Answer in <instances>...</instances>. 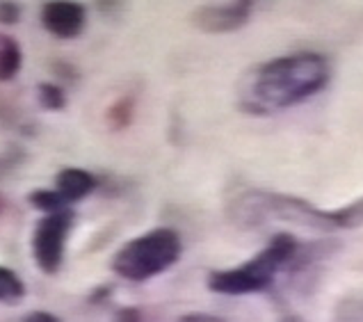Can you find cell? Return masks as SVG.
Masks as SVG:
<instances>
[{
	"mask_svg": "<svg viewBox=\"0 0 363 322\" xmlns=\"http://www.w3.org/2000/svg\"><path fill=\"white\" fill-rule=\"evenodd\" d=\"M329 82V62L320 53H293L263 62L256 69L249 87L245 110L267 114L286 110L315 96Z\"/></svg>",
	"mask_w": 363,
	"mask_h": 322,
	"instance_id": "cell-1",
	"label": "cell"
},
{
	"mask_svg": "<svg viewBox=\"0 0 363 322\" xmlns=\"http://www.w3.org/2000/svg\"><path fill=\"white\" fill-rule=\"evenodd\" d=\"M252 16V3H226V5H203L192 14L196 30L208 35L235 33L247 26Z\"/></svg>",
	"mask_w": 363,
	"mask_h": 322,
	"instance_id": "cell-6",
	"label": "cell"
},
{
	"mask_svg": "<svg viewBox=\"0 0 363 322\" xmlns=\"http://www.w3.org/2000/svg\"><path fill=\"white\" fill-rule=\"evenodd\" d=\"M96 188H99L96 176L87 170H80V167H65L55 176V190L65 196L67 204L82 201Z\"/></svg>",
	"mask_w": 363,
	"mask_h": 322,
	"instance_id": "cell-8",
	"label": "cell"
},
{
	"mask_svg": "<svg viewBox=\"0 0 363 322\" xmlns=\"http://www.w3.org/2000/svg\"><path fill=\"white\" fill-rule=\"evenodd\" d=\"M117 320L119 322H140L142 316H140L138 309H121L119 313H117Z\"/></svg>",
	"mask_w": 363,
	"mask_h": 322,
	"instance_id": "cell-20",
	"label": "cell"
},
{
	"mask_svg": "<svg viewBox=\"0 0 363 322\" xmlns=\"http://www.w3.org/2000/svg\"><path fill=\"white\" fill-rule=\"evenodd\" d=\"M179 322H224V320L211 313H185Z\"/></svg>",
	"mask_w": 363,
	"mask_h": 322,
	"instance_id": "cell-19",
	"label": "cell"
},
{
	"mask_svg": "<svg viewBox=\"0 0 363 322\" xmlns=\"http://www.w3.org/2000/svg\"><path fill=\"white\" fill-rule=\"evenodd\" d=\"M26 297V284L14 270L0 265V304L14 306L21 304Z\"/></svg>",
	"mask_w": 363,
	"mask_h": 322,
	"instance_id": "cell-10",
	"label": "cell"
},
{
	"mask_svg": "<svg viewBox=\"0 0 363 322\" xmlns=\"http://www.w3.org/2000/svg\"><path fill=\"white\" fill-rule=\"evenodd\" d=\"M183 243L174 228L160 226L133 238L112 256V272L133 284H144L149 279L167 272L181 258Z\"/></svg>",
	"mask_w": 363,
	"mask_h": 322,
	"instance_id": "cell-4",
	"label": "cell"
},
{
	"mask_svg": "<svg viewBox=\"0 0 363 322\" xmlns=\"http://www.w3.org/2000/svg\"><path fill=\"white\" fill-rule=\"evenodd\" d=\"M21 18V5L16 3H0V23L16 26Z\"/></svg>",
	"mask_w": 363,
	"mask_h": 322,
	"instance_id": "cell-16",
	"label": "cell"
},
{
	"mask_svg": "<svg viewBox=\"0 0 363 322\" xmlns=\"http://www.w3.org/2000/svg\"><path fill=\"white\" fill-rule=\"evenodd\" d=\"M226 217L240 228H256L267 222H288L313 231H338L334 211H323L302 196L245 190L226 204Z\"/></svg>",
	"mask_w": 363,
	"mask_h": 322,
	"instance_id": "cell-2",
	"label": "cell"
},
{
	"mask_svg": "<svg viewBox=\"0 0 363 322\" xmlns=\"http://www.w3.org/2000/svg\"><path fill=\"white\" fill-rule=\"evenodd\" d=\"M21 67H23V50L16 44V39L0 35V82L14 80Z\"/></svg>",
	"mask_w": 363,
	"mask_h": 322,
	"instance_id": "cell-9",
	"label": "cell"
},
{
	"mask_svg": "<svg viewBox=\"0 0 363 322\" xmlns=\"http://www.w3.org/2000/svg\"><path fill=\"white\" fill-rule=\"evenodd\" d=\"M87 23V9L80 3L53 0L41 7V26L57 39H76Z\"/></svg>",
	"mask_w": 363,
	"mask_h": 322,
	"instance_id": "cell-7",
	"label": "cell"
},
{
	"mask_svg": "<svg viewBox=\"0 0 363 322\" xmlns=\"http://www.w3.org/2000/svg\"><path fill=\"white\" fill-rule=\"evenodd\" d=\"M334 322H363V297L340 299L334 311Z\"/></svg>",
	"mask_w": 363,
	"mask_h": 322,
	"instance_id": "cell-15",
	"label": "cell"
},
{
	"mask_svg": "<svg viewBox=\"0 0 363 322\" xmlns=\"http://www.w3.org/2000/svg\"><path fill=\"white\" fill-rule=\"evenodd\" d=\"M334 217H336V226L338 231L340 228H361L363 226V196H359L357 201H350L345 206H340V209L334 211Z\"/></svg>",
	"mask_w": 363,
	"mask_h": 322,
	"instance_id": "cell-14",
	"label": "cell"
},
{
	"mask_svg": "<svg viewBox=\"0 0 363 322\" xmlns=\"http://www.w3.org/2000/svg\"><path fill=\"white\" fill-rule=\"evenodd\" d=\"M3 209H5V201H3V196H0V213H3Z\"/></svg>",
	"mask_w": 363,
	"mask_h": 322,
	"instance_id": "cell-21",
	"label": "cell"
},
{
	"mask_svg": "<svg viewBox=\"0 0 363 322\" xmlns=\"http://www.w3.org/2000/svg\"><path fill=\"white\" fill-rule=\"evenodd\" d=\"M133 114H135V99L133 96H121L119 101H115L110 106V110L106 112V119H108V126L112 131H123L130 126L133 121Z\"/></svg>",
	"mask_w": 363,
	"mask_h": 322,
	"instance_id": "cell-12",
	"label": "cell"
},
{
	"mask_svg": "<svg viewBox=\"0 0 363 322\" xmlns=\"http://www.w3.org/2000/svg\"><path fill=\"white\" fill-rule=\"evenodd\" d=\"M28 204L33 206V209L41 211L44 215H55V213H65V211H71L67 199L62 196L55 188L48 190V188H41V190H35L28 194Z\"/></svg>",
	"mask_w": 363,
	"mask_h": 322,
	"instance_id": "cell-11",
	"label": "cell"
},
{
	"mask_svg": "<svg viewBox=\"0 0 363 322\" xmlns=\"http://www.w3.org/2000/svg\"><path fill=\"white\" fill-rule=\"evenodd\" d=\"M74 226V211L44 215L37 222L33 238H30V249L37 267L44 274H57L62 263H65L67 238Z\"/></svg>",
	"mask_w": 363,
	"mask_h": 322,
	"instance_id": "cell-5",
	"label": "cell"
},
{
	"mask_svg": "<svg viewBox=\"0 0 363 322\" xmlns=\"http://www.w3.org/2000/svg\"><path fill=\"white\" fill-rule=\"evenodd\" d=\"M53 71L60 76V78H65V80H74L76 78V69L71 67V65H67V62H62V60H57L55 65H53Z\"/></svg>",
	"mask_w": 363,
	"mask_h": 322,
	"instance_id": "cell-18",
	"label": "cell"
},
{
	"mask_svg": "<svg viewBox=\"0 0 363 322\" xmlns=\"http://www.w3.org/2000/svg\"><path fill=\"white\" fill-rule=\"evenodd\" d=\"M299 258V243L290 233H277L254 258L240 267L215 270L208 274V288L217 295H252L269 288L281 270L293 267Z\"/></svg>",
	"mask_w": 363,
	"mask_h": 322,
	"instance_id": "cell-3",
	"label": "cell"
},
{
	"mask_svg": "<svg viewBox=\"0 0 363 322\" xmlns=\"http://www.w3.org/2000/svg\"><path fill=\"white\" fill-rule=\"evenodd\" d=\"M18 322H60V320H57V316L48 313V311H33V313H28L23 320H18Z\"/></svg>",
	"mask_w": 363,
	"mask_h": 322,
	"instance_id": "cell-17",
	"label": "cell"
},
{
	"mask_svg": "<svg viewBox=\"0 0 363 322\" xmlns=\"http://www.w3.org/2000/svg\"><path fill=\"white\" fill-rule=\"evenodd\" d=\"M37 101L39 106L44 110H50V112H60L67 108V94L65 89L55 82H39L37 85Z\"/></svg>",
	"mask_w": 363,
	"mask_h": 322,
	"instance_id": "cell-13",
	"label": "cell"
}]
</instances>
